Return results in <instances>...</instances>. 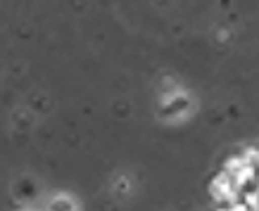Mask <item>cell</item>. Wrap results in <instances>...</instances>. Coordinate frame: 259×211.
Returning <instances> with one entry per match:
<instances>
[{"instance_id":"3","label":"cell","mask_w":259,"mask_h":211,"mask_svg":"<svg viewBox=\"0 0 259 211\" xmlns=\"http://www.w3.org/2000/svg\"><path fill=\"white\" fill-rule=\"evenodd\" d=\"M48 211H74V202L67 199V197H57V199H53V204L48 206Z\"/></svg>"},{"instance_id":"1","label":"cell","mask_w":259,"mask_h":211,"mask_svg":"<svg viewBox=\"0 0 259 211\" xmlns=\"http://www.w3.org/2000/svg\"><path fill=\"white\" fill-rule=\"evenodd\" d=\"M209 188H212V195L217 197V202H233L236 195H238L236 178H233L231 173H226L224 169H221V171L212 178Z\"/></svg>"},{"instance_id":"2","label":"cell","mask_w":259,"mask_h":211,"mask_svg":"<svg viewBox=\"0 0 259 211\" xmlns=\"http://www.w3.org/2000/svg\"><path fill=\"white\" fill-rule=\"evenodd\" d=\"M190 102L188 97H183V95H171L169 100H166L164 104V117H179V114H183V112H188Z\"/></svg>"}]
</instances>
